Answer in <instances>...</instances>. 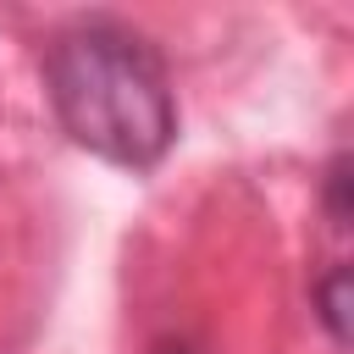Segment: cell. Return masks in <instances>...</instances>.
I'll return each instance as SVG.
<instances>
[{"mask_svg": "<svg viewBox=\"0 0 354 354\" xmlns=\"http://www.w3.org/2000/svg\"><path fill=\"white\" fill-rule=\"evenodd\" d=\"M61 127L111 166L144 171L171 149L177 105L160 55L122 22H72L44 55Z\"/></svg>", "mask_w": 354, "mask_h": 354, "instance_id": "cell-1", "label": "cell"}, {"mask_svg": "<svg viewBox=\"0 0 354 354\" xmlns=\"http://www.w3.org/2000/svg\"><path fill=\"white\" fill-rule=\"evenodd\" d=\"M310 293H315V315L332 332V343H348V266H332Z\"/></svg>", "mask_w": 354, "mask_h": 354, "instance_id": "cell-2", "label": "cell"}, {"mask_svg": "<svg viewBox=\"0 0 354 354\" xmlns=\"http://www.w3.org/2000/svg\"><path fill=\"white\" fill-rule=\"evenodd\" d=\"M348 183H354V177H348V155L337 149V155H332V166H326V183H321V194H326V216H332V227H337V232H343V227H348V216H354V205H348Z\"/></svg>", "mask_w": 354, "mask_h": 354, "instance_id": "cell-3", "label": "cell"}, {"mask_svg": "<svg viewBox=\"0 0 354 354\" xmlns=\"http://www.w3.org/2000/svg\"><path fill=\"white\" fill-rule=\"evenodd\" d=\"M155 354H194V348H188V343H177V337H160V343H155Z\"/></svg>", "mask_w": 354, "mask_h": 354, "instance_id": "cell-4", "label": "cell"}]
</instances>
